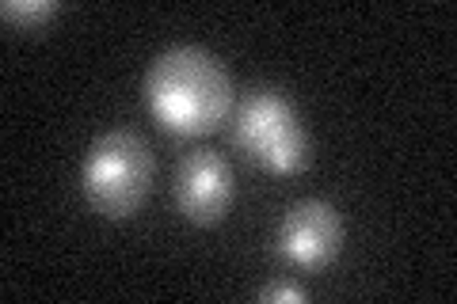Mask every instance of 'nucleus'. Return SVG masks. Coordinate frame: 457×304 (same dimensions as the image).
Segmentation results:
<instances>
[{"label":"nucleus","mask_w":457,"mask_h":304,"mask_svg":"<svg viewBox=\"0 0 457 304\" xmlns=\"http://www.w3.org/2000/svg\"><path fill=\"white\" fill-rule=\"evenodd\" d=\"M156 126L176 137H203L225 122L233 107V77L206 46H168L149 62L141 84Z\"/></svg>","instance_id":"obj_1"},{"label":"nucleus","mask_w":457,"mask_h":304,"mask_svg":"<svg viewBox=\"0 0 457 304\" xmlns=\"http://www.w3.org/2000/svg\"><path fill=\"white\" fill-rule=\"evenodd\" d=\"M80 191L96 213L126 221L153 191V149L137 129H107L80 160Z\"/></svg>","instance_id":"obj_2"},{"label":"nucleus","mask_w":457,"mask_h":304,"mask_svg":"<svg viewBox=\"0 0 457 304\" xmlns=\"http://www.w3.org/2000/svg\"><path fill=\"white\" fill-rule=\"evenodd\" d=\"M233 144L270 176H297L309 164V129L294 99L278 88H252L233 111Z\"/></svg>","instance_id":"obj_3"},{"label":"nucleus","mask_w":457,"mask_h":304,"mask_svg":"<svg viewBox=\"0 0 457 304\" xmlns=\"http://www.w3.org/2000/svg\"><path fill=\"white\" fill-rule=\"evenodd\" d=\"M275 243L297 270H324L343 248V217L328 198H302L278 221Z\"/></svg>","instance_id":"obj_4"},{"label":"nucleus","mask_w":457,"mask_h":304,"mask_svg":"<svg viewBox=\"0 0 457 304\" xmlns=\"http://www.w3.org/2000/svg\"><path fill=\"white\" fill-rule=\"evenodd\" d=\"M237 198L233 168L221 152L195 149L176 168V206L191 225H218Z\"/></svg>","instance_id":"obj_5"},{"label":"nucleus","mask_w":457,"mask_h":304,"mask_svg":"<svg viewBox=\"0 0 457 304\" xmlns=\"http://www.w3.org/2000/svg\"><path fill=\"white\" fill-rule=\"evenodd\" d=\"M57 16H62L57 0H4L0 4V20L16 31H46Z\"/></svg>","instance_id":"obj_6"},{"label":"nucleus","mask_w":457,"mask_h":304,"mask_svg":"<svg viewBox=\"0 0 457 304\" xmlns=\"http://www.w3.org/2000/svg\"><path fill=\"white\" fill-rule=\"evenodd\" d=\"M263 304H302V300H309V293L302 285H294V282H270V285H263L260 293Z\"/></svg>","instance_id":"obj_7"}]
</instances>
